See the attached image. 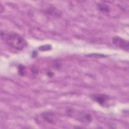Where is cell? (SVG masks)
<instances>
[{
    "instance_id": "2",
    "label": "cell",
    "mask_w": 129,
    "mask_h": 129,
    "mask_svg": "<svg viewBox=\"0 0 129 129\" xmlns=\"http://www.w3.org/2000/svg\"><path fill=\"white\" fill-rule=\"evenodd\" d=\"M90 98L102 107L107 108L110 105V101L111 98L105 94H93L90 95Z\"/></svg>"
},
{
    "instance_id": "5",
    "label": "cell",
    "mask_w": 129,
    "mask_h": 129,
    "mask_svg": "<svg viewBox=\"0 0 129 129\" xmlns=\"http://www.w3.org/2000/svg\"><path fill=\"white\" fill-rule=\"evenodd\" d=\"M41 118L43 120L50 124H54L56 122L54 113L50 111L43 112L41 113Z\"/></svg>"
},
{
    "instance_id": "6",
    "label": "cell",
    "mask_w": 129,
    "mask_h": 129,
    "mask_svg": "<svg viewBox=\"0 0 129 129\" xmlns=\"http://www.w3.org/2000/svg\"><path fill=\"white\" fill-rule=\"evenodd\" d=\"M97 8L99 11L104 13H109L111 11V8L108 5L103 3H98L97 5Z\"/></svg>"
},
{
    "instance_id": "4",
    "label": "cell",
    "mask_w": 129,
    "mask_h": 129,
    "mask_svg": "<svg viewBox=\"0 0 129 129\" xmlns=\"http://www.w3.org/2000/svg\"><path fill=\"white\" fill-rule=\"evenodd\" d=\"M77 113V119L83 123L89 124L92 121V116L89 113L84 111H79Z\"/></svg>"
},
{
    "instance_id": "9",
    "label": "cell",
    "mask_w": 129,
    "mask_h": 129,
    "mask_svg": "<svg viewBox=\"0 0 129 129\" xmlns=\"http://www.w3.org/2000/svg\"><path fill=\"white\" fill-rule=\"evenodd\" d=\"M52 49V46L50 44H46L39 46L38 47V49L41 51H45L50 50Z\"/></svg>"
},
{
    "instance_id": "12",
    "label": "cell",
    "mask_w": 129,
    "mask_h": 129,
    "mask_svg": "<svg viewBox=\"0 0 129 129\" xmlns=\"http://www.w3.org/2000/svg\"><path fill=\"white\" fill-rule=\"evenodd\" d=\"M36 52H32V56H33V57H36V56H37V54H36Z\"/></svg>"
},
{
    "instance_id": "11",
    "label": "cell",
    "mask_w": 129,
    "mask_h": 129,
    "mask_svg": "<svg viewBox=\"0 0 129 129\" xmlns=\"http://www.w3.org/2000/svg\"><path fill=\"white\" fill-rule=\"evenodd\" d=\"M46 75H47V76H48V77H50V78H52V77H53V76H54V74H53V73L52 72H51V71H50V70H48V71H47V72H46Z\"/></svg>"
},
{
    "instance_id": "1",
    "label": "cell",
    "mask_w": 129,
    "mask_h": 129,
    "mask_svg": "<svg viewBox=\"0 0 129 129\" xmlns=\"http://www.w3.org/2000/svg\"><path fill=\"white\" fill-rule=\"evenodd\" d=\"M1 37L11 48L18 51L23 50L27 45V42L25 39L15 32H2Z\"/></svg>"
},
{
    "instance_id": "8",
    "label": "cell",
    "mask_w": 129,
    "mask_h": 129,
    "mask_svg": "<svg viewBox=\"0 0 129 129\" xmlns=\"http://www.w3.org/2000/svg\"><path fill=\"white\" fill-rule=\"evenodd\" d=\"M18 73L21 76H24L26 73V67L23 64H19L17 68Z\"/></svg>"
},
{
    "instance_id": "10",
    "label": "cell",
    "mask_w": 129,
    "mask_h": 129,
    "mask_svg": "<svg viewBox=\"0 0 129 129\" xmlns=\"http://www.w3.org/2000/svg\"><path fill=\"white\" fill-rule=\"evenodd\" d=\"M88 56H92V57H101L102 56L104 57L105 55H102V54H96V53H94V54H91L88 55Z\"/></svg>"
},
{
    "instance_id": "7",
    "label": "cell",
    "mask_w": 129,
    "mask_h": 129,
    "mask_svg": "<svg viewBox=\"0 0 129 129\" xmlns=\"http://www.w3.org/2000/svg\"><path fill=\"white\" fill-rule=\"evenodd\" d=\"M45 13L48 15H51L55 16H59L60 15V12L55 9V8L52 7L47 8L45 10Z\"/></svg>"
},
{
    "instance_id": "3",
    "label": "cell",
    "mask_w": 129,
    "mask_h": 129,
    "mask_svg": "<svg viewBox=\"0 0 129 129\" xmlns=\"http://www.w3.org/2000/svg\"><path fill=\"white\" fill-rule=\"evenodd\" d=\"M112 43L118 47L126 51H128L129 43L128 41L118 36H115L112 38Z\"/></svg>"
}]
</instances>
